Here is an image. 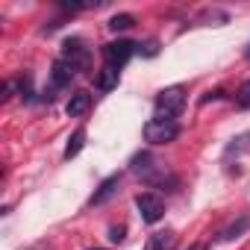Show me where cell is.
Instances as JSON below:
<instances>
[{
  "label": "cell",
  "mask_w": 250,
  "mask_h": 250,
  "mask_svg": "<svg viewBox=\"0 0 250 250\" xmlns=\"http://www.w3.org/2000/svg\"><path fill=\"white\" fill-rule=\"evenodd\" d=\"M136 53H142V56H156V53H159V42H156V39H147L145 44L136 47Z\"/></svg>",
  "instance_id": "cell-16"
},
{
  "label": "cell",
  "mask_w": 250,
  "mask_h": 250,
  "mask_svg": "<svg viewBox=\"0 0 250 250\" xmlns=\"http://www.w3.org/2000/svg\"><path fill=\"white\" fill-rule=\"evenodd\" d=\"M118 186H121V174H112V177H106V180L97 186V191L91 194L88 206H103V203H109V200L118 194Z\"/></svg>",
  "instance_id": "cell-6"
},
{
  "label": "cell",
  "mask_w": 250,
  "mask_h": 250,
  "mask_svg": "<svg viewBox=\"0 0 250 250\" xmlns=\"http://www.w3.org/2000/svg\"><path fill=\"white\" fill-rule=\"evenodd\" d=\"M65 109H68V115H71V118H83V115L91 109V94H88V91H74Z\"/></svg>",
  "instance_id": "cell-9"
},
{
  "label": "cell",
  "mask_w": 250,
  "mask_h": 250,
  "mask_svg": "<svg viewBox=\"0 0 250 250\" xmlns=\"http://www.w3.org/2000/svg\"><path fill=\"white\" fill-rule=\"evenodd\" d=\"M9 97H12V83L3 85V100H9Z\"/></svg>",
  "instance_id": "cell-20"
},
{
  "label": "cell",
  "mask_w": 250,
  "mask_h": 250,
  "mask_svg": "<svg viewBox=\"0 0 250 250\" xmlns=\"http://www.w3.org/2000/svg\"><path fill=\"white\" fill-rule=\"evenodd\" d=\"M180 136V124L177 121H147L145 124V142L150 145H171Z\"/></svg>",
  "instance_id": "cell-2"
},
{
  "label": "cell",
  "mask_w": 250,
  "mask_h": 250,
  "mask_svg": "<svg viewBox=\"0 0 250 250\" xmlns=\"http://www.w3.org/2000/svg\"><path fill=\"white\" fill-rule=\"evenodd\" d=\"M156 165H159V162H156V159H153V153H147V150L136 153V156H133V162H130L133 174H142V177H145L147 183H150V180H153V177H156V174L162 171V168L156 171Z\"/></svg>",
  "instance_id": "cell-7"
},
{
  "label": "cell",
  "mask_w": 250,
  "mask_h": 250,
  "mask_svg": "<svg viewBox=\"0 0 250 250\" xmlns=\"http://www.w3.org/2000/svg\"><path fill=\"white\" fill-rule=\"evenodd\" d=\"M124 235H127V229H124V227H109V241L112 244H121Z\"/></svg>",
  "instance_id": "cell-18"
},
{
  "label": "cell",
  "mask_w": 250,
  "mask_h": 250,
  "mask_svg": "<svg viewBox=\"0 0 250 250\" xmlns=\"http://www.w3.org/2000/svg\"><path fill=\"white\" fill-rule=\"evenodd\" d=\"M91 250H100V247H91Z\"/></svg>",
  "instance_id": "cell-23"
},
{
  "label": "cell",
  "mask_w": 250,
  "mask_h": 250,
  "mask_svg": "<svg viewBox=\"0 0 250 250\" xmlns=\"http://www.w3.org/2000/svg\"><path fill=\"white\" fill-rule=\"evenodd\" d=\"M136 47L139 44H133V42H109V44H103V59H106V65L109 68H115V71H121L124 65L130 62V56L136 53Z\"/></svg>",
  "instance_id": "cell-3"
},
{
  "label": "cell",
  "mask_w": 250,
  "mask_h": 250,
  "mask_svg": "<svg viewBox=\"0 0 250 250\" xmlns=\"http://www.w3.org/2000/svg\"><path fill=\"white\" fill-rule=\"evenodd\" d=\"M177 244V232L174 229H165V232H153L145 244V250H174Z\"/></svg>",
  "instance_id": "cell-10"
},
{
  "label": "cell",
  "mask_w": 250,
  "mask_h": 250,
  "mask_svg": "<svg viewBox=\"0 0 250 250\" xmlns=\"http://www.w3.org/2000/svg\"><path fill=\"white\" fill-rule=\"evenodd\" d=\"M88 59H91V53L83 44V39H68L62 44V62H68L74 71H85L88 68Z\"/></svg>",
  "instance_id": "cell-4"
},
{
  "label": "cell",
  "mask_w": 250,
  "mask_h": 250,
  "mask_svg": "<svg viewBox=\"0 0 250 250\" xmlns=\"http://www.w3.org/2000/svg\"><path fill=\"white\" fill-rule=\"evenodd\" d=\"M136 209H139V215H142L145 224H156L165 215V203L156 194H139L136 197Z\"/></svg>",
  "instance_id": "cell-5"
},
{
  "label": "cell",
  "mask_w": 250,
  "mask_h": 250,
  "mask_svg": "<svg viewBox=\"0 0 250 250\" xmlns=\"http://www.w3.org/2000/svg\"><path fill=\"white\" fill-rule=\"evenodd\" d=\"M250 229V215H244V218H238V221H232L229 227H224L221 232H218V241H235L241 232H247Z\"/></svg>",
  "instance_id": "cell-11"
},
{
  "label": "cell",
  "mask_w": 250,
  "mask_h": 250,
  "mask_svg": "<svg viewBox=\"0 0 250 250\" xmlns=\"http://www.w3.org/2000/svg\"><path fill=\"white\" fill-rule=\"evenodd\" d=\"M188 250H206V244H191Z\"/></svg>",
  "instance_id": "cell-21"
},
{
  "label": "cell",
  "mask_w": 250,
  "mask_h": 250,
  "mask_svg": "<svg viewBox=\"0 0 250 250\" xmlns=\"http://www.w3.org/2000/svg\"><path fill=\"white\" fill-rule=\"evenodd\" d=\"M74 74H77V71H74L68 62L56 59V62H53V71H50V85H53V88H65V85L71 83Z\"/></svg>",
  "instance_id": "cell-8"
},
{
  "label": "cell",
  "mask_w": 250,
  "mask_h": 250,
  "mask_svg": "<svg viewBox=\"0 0 250 250\" xmlns=\"http://www.w3.org/2000/svg\"><path fill=\"white\" fill-rule=\"evenodd\" d=\"M221 97H224V91L218 88V91H209V94L203 97V103H209V100H221Z\"/></svg>",
  "instance_id": "cell-19"
},
{
  "label": "cell",
  "mask_w": 250,
  "mask_h": 250,
  "mask_svg": "<svg viewBox=\"0 0 250 250\" xmlns=\"http://www.w3.org/2000/svg\"><path fill=\"white\" fill-rule=\"evenodd\" d=\"M136 24V18L133 15H127V12H124V15H112L109 18V30L112 33H124V30H130Z\"/></svg>",
  "instance_id": "cell-14"
},
{
  "label": "cell",
  "mask_w": 250,
  "mask_h": 250,
  "mask_svg": "<svg viewBox=\"0 0 250 250\" xmlns=\"http://www.w3.org/2000/svg\"><path fill=\"white\" fill-rule=\"evenodd\" d=\"M186 106V88L183 85H171L162 88L156 97V121H174Z\"/></svg>",
  "instance_id": "cell-1"
},
{
  "label": "cell",
  "mask_w": 250,
  "mask_h": 250,
  "mask_svg": "<svg viewBox=\"0 0 250 250\" xmlns=\"http://www.w3.org/2000/svg\"><path fill=\"white\" fill-rule=\"evenodd\" d=\"M235 103H238L241 109H250V80L241 83V88H238V94H235Z\"/></svg>",
  "instance_id": "cell-15"
},
{
  "label": "cell",
  "mask_w": 250,
  "mask_h": 250,
  "mask_svg": "<svg viewBox=\"0 0 250 250\" xmlns=\"http://www.w3.org/2000/svg\"><path fill=\"white\" fill-rule=\"evenodd\" d=\"M118 77H121V71H115V68L103 65V68L97 71V77H94V85H97L100 91H112V88L118 85Z\"/></svg>",
  "instance_id": "cell-12"
},
{
  "label": "cell",
  "mask_w": 250,
  "mask_h": 250,
  "mask_svg": "<svg viewBox=\"0 0 250 250\" xmlns=\"http://www.w3.org/2000/svg\"><path fill=\"white\" fill-rule=\"evenodd\" d=\"M83 145H85V130H77V133L68 139V147H65V159H74V156L83 150Z\"/></svg>",
  "instance_id": "cell-13"
},
{
  "label": "cell",
  "mask_w": 250,
  "mask_h": 250,
  "mask_svg": "<svg viewBox=\"0 0 250 250\" xmlns=\"http://www.w3.org/2000/svg\"><path fill=\"white\" fill-rule=\"evenodd\" d=\"M18 91H21L24 100H33V83H30V77H24V80L18 83Z\"/></svg>",
  "instance_id": "cell-17"
},
{
  "label": "cell",
  "mask_w": 250,
  "mask_h": 250,
  "mask_svg": "<svg viewBox=\"0 0 250 250\" xmlns=\"http://www.w3.org/2000/svg\"><path fill=\"white\" fill-rule=\"evenodd\" d=\"M244 56H247V59H250V44H247V50H244Z\"/></svg>",
  "instance_id": "cell-22"
}]
</instances>
